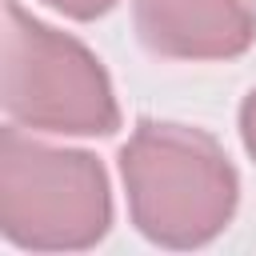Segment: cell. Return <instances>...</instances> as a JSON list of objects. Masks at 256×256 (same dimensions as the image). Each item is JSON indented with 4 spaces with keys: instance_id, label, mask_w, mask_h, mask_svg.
<instances>
[{
    "instance_id": "obj_2",
    "label": "cell",
    "mask_w": 256,
    "mask_h": 256,
    "mask_svg": "<svg viewBox=\"0 0 256 256\" xmlns=\"http://www.w3.org/2000/svg\"><path fill=\"white\" fill-rule=\"evenodd\" d=\"M112 228L104 164L84 148H52L0 128V236L24 252H84Z\"/></svg>"
},
{
    "instance_id": "obj_6",
    "label": "cell",
    "mask_w": 256,
    "mask_h": 256,
    "mask_svg": "<svg viewBox=\"0 0 256 256\" xmlns=\"http://www.w3.org/2000/svg\"><path fill=\"white\" fill-rule=\"evenodd\" d=\"M240 140H244V152L256 160V88L240 104Z\"/></svg>"
},
{
    "instance_id": "obj_4",
    "label": "cell",
    "mask_w": 256,
    "mask_h": 256,
    "mask_svg": "<svg viewBox=\"0 0 256 256\" xmlns=\"http://www.w3.org/2000/svg\"><path fill=\"white\" fill-rule=\"evenodd\" d=\"M140 44L164 60H236L256 44V0H132Z\"/></svg>"
},
{
    "instance_id": "obj_5",
    "label": "cell",
    "mask_w": 256,
    "mask_h": 256,
    "mask_svg": "<svg viewBox=\"0 0 256 256\" xmlns=\"http://www.w3.org/2000/svg\"><path fill=\"white\" fill-rule=\"evenodd\" d=\"M40 4L64 12L68 20H100V16H108L116 8V0H40Z\"/></svg>"
},
{
    "instance_id": "obj_1",
    "label": "cell",
    "mask_w": 256,
    "mask_h": 256,
    "mask_svg": "<svg viewBox=\"0 0 256 256\" xmlns=\"http://www.w3.org/2000/svg\"><path fill=\"white\" fill-rule=\"evenodd\" d=\"M120 176L136 232L172 252L212 244L236 216L240 176L204 128L140 120L120 148Z\"/></svg>"
},
{
    "instance_id": "obj_3",
    "label": "cell",
    "mask_w": 256,
    "mask_h": 256,
    "mask_svg": "<svg viewBox=\"0 0 256 256\" xmlns=\"http://www.w3.org/2000/svg\"><path fill=\"white\" fill-rule=\"evenodd\" d=\"M0 104L12 124L56 136H112L120 104L96 52L4 0Z\"/></svg>"
}]
</instances>
